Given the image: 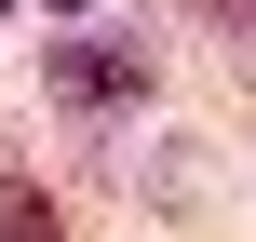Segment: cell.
<instances>
[{
	"mask_svg": "<svg viewBox=\"0 0 256 242\" xmlns=\"http://www.w3.org/2000/svg\"><path fill=\"white\" fill-rule=\"evenodd\" d=\"M202 13H216V27H243V13H256V0H202Z\"/></svg>",
	"mask_w": 256,
	"mask_h": 242,
	"instance_id": "3",
	"label": "cell"
},
{
	"mask_svg": "<svg viewBox=\"0 0 256 242\" xmlns=\"http://www.w3.org/2000/svg\"><path fill=\"white\" fill-rule=\"evenodd\" d=\"M148 81H162V40H135V27H94V40H54V54H40V94L81 108V121L148 108Z\"/></svg>",
	"mask_w": 256,
	"mask_h": 242,
	"instance_id": "1",
	"label": "cell"
},
{
	"mask_svg": "<svg viewBox=\"0 0 256 242\" xmlns=\"http://www.w3.org/2000/svg\"><path fill=\"white\" fill-rule=\"evenodd\" d=\"M0 242H68V216H54V202H27V189L0 175Z\"/></svg>",
	"mask_w": 256,
	"mask_h": 242,
	"instance_id": "2",
	"label": "cell"
},
{
	"mask_svg": "<svg viewBox=\"0 0 256 242\" xmlns=\"http://www.w3.org/2000/svg\"><path fill=\"white\" fill-rule=\"evenodd\" d=\"M243 81H256V40H243Z\"/></svg>",
	"mask_w": 256,
	"mask_h": 242,
	"instance_id": "4",
	"label": "cell"
}]
</instances>
